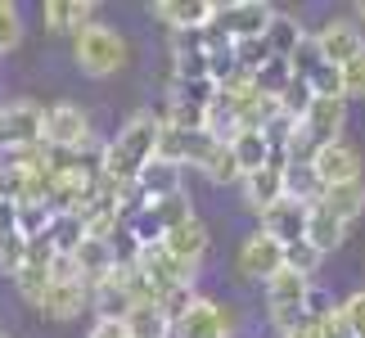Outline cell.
<instances>
[{
	"label": "cell",
	"mask_w": 365,
	"mask_h": 338,
	"mask_svg": "<svg viewBox=\"0 0 365 338\" xmlns=\"http://www.w3.org/2000/svg\"><path fill=\"white\" fill-rule=\"evenodd\" d=\"M293 63L289 59H266L262 63V73H252V81H257V95H266V100H275L279 104V95H284L293 86Z\"/></svg>",
	"instance_id": "obj_26"
},
{
	"label": "cell",
	"mask_w": 365,
	"mask_h": 338,
	"mask_svg": "<svg viewBox=\"0 0 365 338\" xmlns=\"http://www.w3.org/2000/svg\"><path fill=\"white\" fill-rule=\"evenodd\" d=\"M312 91H316V100H347V91H343V68H334V63H325V68H316L312 77Z\"/></svg>",
	"instance_id": "obj_32"
},
{
	"label": "cell",
	"mask_w": 365,
	"mask_h": 338,
	"mask_svg": "<svg viewBox=\"0 0 365 338\" xmlns=\"http://www.w3.org/2000/svg\"><path fill=\"white\" fill-rule=\"evenodd\" d=\"M320 203H325L343 225H352V221L365 212V180H352V185H334V190H325V199H320Z\"/></svg>",
	"instance_id": "obj_25"
},
{
	"label": "cell",
	"mask_w": 365,
	"mask_h": 338,
	"mask_svg": "<svg viewBox=\"0 0 365 338\" xmlns=\"http://www.w3.org/2000/svg\"><path fill=\"white\" fill-rule=\"evenodd\" d=\"M217 23L226 27L230 41H266L275 9L262 0H226V5H217Z\"/></svg>",
	"instance_id": "obj_7"
},
{
	"label": "cell",
	"mask_w": 365,
	"mask_h": 338,
	"mask_svg": "<svg viewBox=\"0 0 365 338\" xmlns=\"http://www.w3.org/2000/svg\"><path fill=\"white\" fill-rule=\"evenodd\" d=\"M312 167H316V176H320V185H325V190H334V185H352V180H361V153L347 145V140L316 149Z\"/></svg>",
	"instance_id": "obj_9"
},
{
	"label": "cell",
	"mask_w": 365,
	"mask_h": 338,
	"mask_svg": "<svg viewBox=\"0 0 365 338\" xmlns=\"http://www.w3.org/2000/svg\"><path fill=\"white\" fill-rule=\"evenodd\" d=\"M307 239H312L320 252H334V248L347 239V225L334 217L325 203H316V208H312V221H307Z\"/></svg>",
	"instance_id": "obj_23"
},
{
	"label": "cell",
	"mask_w": 365,
	"mask_h": 338,
	"mask_svg": "<svg viewBox=\"0 0 365 338\" xmlns=\"http://www.w3.org/2000/svg\"><path fill=\"white\" fill-rule=\"evenodd\" d=\"M86 338H131V329H126V320H95Z\"/></svg>",
	"instance_id": "obj_41"
},
{
	"label": "cell",
	"mask_w": 365,
	"mask_h": 338,
	"mask_svg": "<svg viewBox=\"0 0 365 338\" xmlns=\"http://www.w3.org/2000/svg\"><path fill=\"white\" fill-rule=\"evenodd\" d=\"M50 221H54V208L50 203H19V235L41 239V235L50 230Z\"/></svg>",
	"instance_id": "obj_29"
},
{
	"label": "cell",
	"mask_w": 365,
	"mask_h": 338,
	"mask_svg": "<svg viewBox=\"0 0 365 338\" xmlns=\"http://www.w3.org/2000/svg\"><path fill=\"white\" fill-rule=\"evenodd\" d=\"M320 262H325V252H320L312 239H302V244L289 248V271H298V275H307V280L320 271Z\"/></svg>",
	"instance_id": "obj_34"
},
{
	"label": "cell",
	"mask_w": 365,
	"mask_h": 338,
	"mask_svg": "<svg viewBox=\"0 0 365 338\" xmlns=\"http://www.w3.org/2000/svg\"><path fill=\"white\" fill-rule=\"evenodd\" d=\"M235 59H240L244 73H262V63L271 59V50H266V41H235Z\"/></svg>",
	"instance_id": "obj_36"
},
{
	"label": "cell",
	"mask_w": 365,
	"mask_h": 338,
	"mask_svg": "<svg viewBox=\"0 0 365 338\" xmlns=\"http://www.w3.org/2000/svg\"><path fill=\"white\" fill-rule=\"evenodd\" d=\"M135 190L145 203H163L172 194H185V167L180 163H167V158H153L145 172L135 176Z\"/></svg>",
	"instance_id": "obj_11"
},
{
	"label": "cell",
	"mask_w": 365,
	"mask_h": 338,
	"mask_svg": "<svg viewBox=\"0 0 365 338\" xmlns=\"http://www.w3.org/2000/svg\"><path fill=\"white\" fill-rule=\"evenodd\" d=\"M207 244H212V235H207V225L199 217L176 225V230H167V239H163V248L172 252L180 266H190V271H199V262L207 257Z\"/></svg>",
	"instance_id": "obj_16"
},
{
	"label": "cell",
	"mask_w": 365,
	"mask_h": 338,
	"mask_svg": "<svg viewBox=\"0 0 365 338\" xmlns=\"http://www.w3.org/2000/svg\"><path fill=\"white\" fill-rule=\"evenodd\" d=\"M73 59H77V68L86 77H113V73L126 68V59H131V46H126V36L118 27L91 23V27H81L73 36Z\"/></svg>",
	"instance_id": "obj_2"
},
{
	"label": "cell",
	"mask_w": 365,
	"mask_h": 338,
	"mask_svg": "<svg viewBox=\"0 0 365 338\" xmlns=\"http://www.w3.org/2000/svg\"><path fill=\"white\" fill-rule=\"evenodd\" d=\"M158 135H163L158 113H135L104 145V176L118 180V185H135V176L158 158Z\"/></svg>",
	"instance_id": "obj_1"
},
{
	"label": "cell",
	"mask_w": 365,
	"mask_h": 338,
	"mask_svg": "<svg viewBox=\"0 0 365 338\" xmlns=\"http://www.w3.org/2000/svg\"><path fill=\"white\" fill-rule=\"evenodd\" d=\"M46 239L54 244V252H59V257H77V248L91 239L86 217H81V212H54V221H50Z\"/></svg>",
	"instance_id": "obj_19"
},
{
	"label": "cell",
	"mask_w": 365,
	"mask_h": 338,
	"mask_svg": "<svg viewBox=\"0 0 365 338\" xmlns=\"http://www.w3.org/2000/svg\"><path fill=\"white\" fill-rule=\"evenodd\" d=\"M153 19H163L172 32H203L217 19V5L212 0H158Z\"/></svg>",
	"instance_id": "obj_15"
},
{
	"label": "cell",
	"mask_w": 365,
	"mask_h": 338,
	"mask_svg": "<svg viewBox=\"0 0 365 338\" xmlns=\"http://www.w3.org/2000/svg\"><path fill=\"white\" fill-rule=\"evenodd\" d=\"M240 190H244V208H252L257 217L271 212L279 199H289V194H284V163H271V167H262V172L244 176Z\"/></svg>",
	"instance_id": "obj_12"
},
{
	"label": "cell",
	"mask_w": 365,
	"mask_h": 338,
	"mask_svg": "<svg viewBox=\"0 0 365 338\" xmlns=\"http://www.w3.org/2000/svg\"><path fill=\"white\" fill-rule=\"evenodd\" d=\"M9 235H19V203L0 194V239H9Z\"/></svg>",
	"instance_id": "obj_40"
},
{
	"label": "cell",
	"mask_w": 365,
	"mask_h": 338,
	"mask_svg": "<svg viewBox=\"0 0 365 338\" xmlns=\"http://www.w3.org/2000/svg\"><path fill=\"white\" fill-rule=\"evenodd\" d=\"M23 36V19H19V5L14 0H0V54H9Z\"/></svg>",
	"instance_id": "obj_35"
},
{
	"label": "cell",
	"mask_w": 365,
	"mask_h": 338,
	"mask_svg": "<svg viewBox=\"0 0 365 338\" xmlns=\"http://www.w3.org/2000/svg\"><path fill=\"white\" fill-rule=\"evenodd\" d=\"M316 41H320V50H325V59L334 68H347L356 54H365V36H361V27L352 19H325Z\"/></svg>",
	"instance_id": "obj_8"
},
{
	"label": "cell",
	"mask_w": 365,
	"mask_h": 338,
	"mask_svg": "<svg viewBox=\"0 0 365 338\" xmlns=\"http://www.w3.org/2000/svg\"><path fill=\"white\" fill-rule=\"evenodd\" d=\"M302 41H307L302 19H293V14H275L271 32H266V50H271V59H293V50H298Z\"/></svg>",
	"instance_id": "obj_22"
},
{
	"label": "cell",
	"mask_w": 365,
	"mask_h": 338,
	"mask_svg": "<svg viewBox=\"0 0 365 338\" xmlns=\"http://www.w3.org/2000/svg\"><path fill=\"white\" fill-rule=\"evenodd\" d=\"M343 312H347V320H352L356 338H365V289H356L352 298H343Z\"/></svg>",
	"instance_id": "obj_39"
},
{
	"label": "cell",
	"mask_w": 365,
	"mask_h": 338,
	"mask_svg": "<svg viewBox=\"0 0 365 338\" xmlns=\"http://www.w3.org/2000/svg\"><path fill=\"white\" fill-rule=\"evenodd\" d=\"M312 104H316V91H312V81H302V77H293V86L279 95V113L293 118V122H302L307 113H312Z\"/></svg>",
	"instance_id": "obj_27"
},
{
	"label": "cell",
	"mask_w": 365,
	"mask_h": 338,
	"mask_svg": "<svg viewBox=\"0 0 365 338\" xmlns=\"http://www.w3.org/2000/svg\"><path fill=\"white\" fill-rule=\"evenodd\" d=\"M284 194L298 199V203H320V199H325V185H320V176H316L312 163H289L284 167Z\"/></svg>",
	"instance_id": "obj_24"
},
{
	"label": "cell",
	"mask_w": 365,
	"mask_h": 338,
	"mask_svg": "<svg viewBox=\"0 0 365 338\" xmlns=\"http://www.w3.org/2000/svg\"><path fill=\"white\" fill-rule=\"evenodd\" d=\"M320 334H325V338H356L352 320H347V312H343V302H339V312H329L325 320H320Z\"/></svg>",
	"instance_id": "obj_38"
},
{
	"label": "cell",
	"mask_w": 365,
	"mask_h": 338,
	"mask_svg": "<svg viewBox=\"0 0 365 338\" xmlns=\"http://www.w3.org/2000/svg\"><path fill=\"white\" fill-rule=\"evenodd\" d=\"M343 126H347V100H316L312 113L302 118V131L312 135L316 149L339 145V140H343Z\"/></svg>",
	"instance_id": "obj_13"
},
{
	"label": "cell",
	"mask_w": 365,
	"mask_h": 338,
	"mask_svg": "<svg viewBox=\"0 0 365 338\" xmlns=\"http://www.w3.org/2000/svg\"><path fill=\"white\" fill-rule=\"evenodd\" d=\"M343 91H347V100H365V54H356L343 68Z\"/></svg>",
	"instance_id": "obj_37"
},
{
	"label": "cell",
	"mask_w": 365,
	"mask_h": 338,
	"mask_svg": "<svg viewBox=\"0 0 365 338\" xmlns=\"http://www.w3.org/2000/svg\"><path fill=\"white\" fill-rule=\"evenodd\" d=\"M289 266V248L279 244L275 235H266L262 225L252 235H244V244H240V252H235V275L240 280H248V285H271V280L279 275Z\"/></svg>",
	"instance_id": "obj_3"
},
{
	"label": "cell",
	"mask_w": 365,
	"mask_h": 338,
	"mask_svg": "<svg viewBox=\"0 0 365 338\" xmlns=\"http://www.w3.org/2000/svg\"><path fill=\"white\" fill-rule=\"evenodd\" d=\"M289 63H293V73H298L302 81L312 77L316 68H325V63H329V59H325V50H320V41H316V32H307V41H302L298 50H293V59H289Z\"/></svg>",
	"instance_id": "obj_31"
},
{
	"label": "cell",
	"mask_w": 365,
	"mask_h": 338,
	"mask_svg": "<svg viewBox=\"0 0 365 338\" xmlns=\"http://www.w3.org/2000/svg\"><path fill=\"white\" fill-rule=\"evenodd\" d=\"M86 307H91V285L86 280H54L36 312H46L50 320H73V316L86 312Z\"/></svg>",
	"instance_id": "obj_14"
},
{
	"label": "cell",
	"mask_w": 365,
	"mask_h": 338,
	"mask_svg": "<svg viewBox=\"0 0 365 338\" xmlns=\"http://www.w3.org/2000/svg\"><path fill=\"white\" fill-rule=\"evenodd\" d=\"M153 212H158L163 230H176V225H185V221L199 217V212H194V203H190V194H172V199L153 203Z\"/></svg>",
	"instance_id": "obj_30"
},
{
	"label": "cell",
	"mask_w": 365,
	"mask_h": 338,
	"mask_svg": "<svg viewBox=\"0 0 365 338\" xmlns=\"http://www.w3.org/2000/svg\"><path fill=\"white\" fill-rule=\"evenodd\" d=\"M0 338H9V334H0Z\"/></svg>",
	"instance_id": "obj_44"
},
{
	"label": "cell",
	"mask_w": 365,
	"mask_h": 338,
	"mask_svg": "<svg viewBox=\"0 0 365 338\" xmlns=\"http://www.w3.org/2000/svg\"><path fill=\"white\" fill-rule=\"evenodd\" d=\"M126 329L131 338H176V320L163 312L158 302H140L131 316H126Z\"/></svg>",
	"instance_id": "obj_21"
},
{
	"label": "cell",
	"mask_w": 365,
	"mask_h": 338,
	"mask_svg": "<svg viewBox=\"0 0 365 338\" xmlns=\"http://www.w3.org/2000/svg\"><path fill=\"white\" fill-rule=\"evenodd\" d=\"M235 329H240L235 307L207 298V293H199V302L176 320V338H235Z\"/></svg>",
	"instance_id": "obj_5"
},
{
	"label": "cell",
	"mask_w": 365,
	"mask_h": 338,
	"mask_svg": "<svg viewBox=\"0 0 365 338\" xmlns=\"http://www.w3.org/2000/svg\"><path fill=\"white\" fill-rule=\"evenodd\" d=\"M27 248H32V239H27V235L0 239V271H5V275H19L23 266H27Z\"/></svg>",
	"instance_id": "obj_33"
},
{
	"label": "cell",
	"mask_w": 365,
	"mask_h": 338,
	"mask_svg": "<svg viewBox=\"0 0 365 338\" xmlns=\"http://www.w3.org/2000/svg\"><path fill=\"white\" fill-rule=\"evenodd\" d=\"M46 135V108L32 100L0 104V149H36Z\"/></svg>",
	"instance_id": "obj_6"
},
{
	"label": "cell",
	"mask_w": 365,
	"mask_h": 338,
	"mask_svg": "<svg viewBox=\"0 0 365 338\" xmlns=\"http://www.w3.org/2000/svg\"><path fill=\"white\" fill-rule=\"evenodd\" d=\"M230 153H235V163H240L244 176H252V172H262V167L275 163V145H271L266 131H240L230 140Z\"/></svg>",
	"instance_id": "obj_18"
},
{
	"label": "cell",
	"mask_w": 365,
	"mask_h": 338,
	"mask_svg": "<svg viewBox=\"0 0 365 338\" xmlns=\"http://www.w3.org/2000/svg\"><path fill=\"white\" fill-rule=\"evenodd\" d=\"M356 19H365V0H361V5H356Z\"/></svg>",
	"instance_id": "obj_43"
},
{
	"label": "cell",
	"mask_w": 365,
	"mask_h": 338,
	"mask_svg": "<svg viewBox=\"0 0 365 338\" xmlns=\"http://www.w3.org/2000/svg\"><path fill=\"white\" fill-rule=\"evenodd\" d=\"M91 140V118L86 108L77 104H50L46 108V135H41V145H46L50 153H81Z\"/></svg>",
	"instance_id": "obj_4"
},
{
	"label": "cell",
	"mask_w": 365,
	"mask_h": 338,
	"mask_svg": "<svg viewBox=\"0 0 365 338\" xmlns=\"http://www.w3.org/2000/svg\"><path fill=\"white\" fill-rule=\"evenodd\" d=\"M279 338H325V334H320V320H312V316H302L298 325H293V329H284V334H279Z\"/></svg>",
	"instance_id": "obj_42"
},
{
	"label": "cell",
	"mask_w": 365,
	"mask_h": 338,
	"mask_svg": "<svg viewBox=\"0 0 365 338\" xmlns=\"http://www.w3.org/2000/svg\"><path fill=\"white\" fill-rule=\"evenodd\" d=\"M203 176L212 180V185H240V180H244V172H240V163H235L230 145H221V149L212 153V163L203 167Z\"/></svg>",
	"instance_id": "obj_28"
},
{
	"label": "cell",
	"mask_w": 365,
	"mask_h": 338,
	"mask_svg": "<svg viewBox=\"0 0 365 338\" xmlns=\"http://www.w3.org/2000/svg\"><path fill=\"white\" fill-rule=\"evenodd\" d=\"M41 19H46L50 32H81V27L95 23V5L91 0H46L41 5Z\"/></svg>",
	"instance_id": "obj_17"
},
{
	"label": "cell",
	"mask_w": 365,
	"mask_h": 338,
	"mask_svg": "<svg viewBox=\"0 0 365 338\" xmlns=\"http://www.w3.org/2000/svg\"><path fill=\"white\" fill-rule=\"evenodd\" d=\"M312 208H316V203L279 199L271 212H262V230H266V235H275L284 248H293V244H302V239H307V221H312Z\"/></svg>",
	"instance_id": "obj_10"
},
{
	"label": "cell",
	"mask_w": 365,
	"mask_h": 338,
	"mask_svg": "<svg viewBox=\"0 0 365 338\" xmlns=\"http://www.w3.org/2000/svg\"><path fill=\"white\" fill-rule=\"evenodd\" d=\"M77 266H81V280L86 285H100V280H108L118 271V252L108 239H86V244L77 248Z\"/></svg>",
	"instance_id": "obj_20"
}]
</instances>
